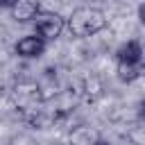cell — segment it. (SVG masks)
<instances>
[{
    "label": "cell",
    "mask_w": 145,
    "mask_h": 145,
    "mask_svg": "<svg viewBox=\"0 0 145 145\" xmlns=\"http://www.w3.org/2000/svg\"><path fill=\"white\" fill-rule=\"evenodd\" d=\"M109 20L104 16L102 9L97 7H77L68 18H66V29L75 36V39H88L95 36L97 32L106 29Z\"/></svg>",
    "instance_id": "6da1fadb"
},
{
    "label": "cell",
    "mask_w": 145,
    "mask_h": 145,
    "mask_svg": "<svg viewBox=\"0 0 145 145\" xmlns=\"http://www.w3.org/2000/svg\"><path fill=\"white\" fill-rule=\"evenodd\" d=\"M32 25H34V34H39L43 41H57L66 29V18L57 11L41 9L36 18L32 20Z\"/></svg>",
    "instance_id": "7a4b0ae2"
},
{
    "label": "cell",
    "mask_w": 145,
    "mask_h": 145,
    "mask_svg": "<svg viewBox=\"0 0 145 145\" xmlns=\"http://www.w3.org/2000/svg\"><path fill=\"white\" fill-rule=\"evenodd\" d=\"M48 48V41H43L39 34H25L16 41L14 45V52L20 57V59H39Z\"/></svg>",
    "instance_id": "3957f363"
},
{
    "label": "cell",
    "mask_w": 145,
    "mask_h": 145,
    "mask_svg": "<svg viewBox=\"0 0 145 145\" xmlns=\"http://www.w3.org/2000/svg\"><path fill=\"white\" fill-rule=\"evenodd\" d=\"M7 9H9L11 18L23 25V23H32L36 18V14L41 11V5H39V0H14Z\"/></svg>",
    "instance_id": "277c9868"
},
{
    "label": "cell",
    "mask_w": 145,
    "mask_h": 145,
    "mask_svg": "<svg viewBox=\"0 0 145 145\" xmlns=\"http://www.w3.org/2000/svg\"><path fill=\"white\" fill-rule=\"evenodd\" d=\"M116 63H122V66H143V48H140V41L131 39V41L122 43L116 50Z\"/></svg>",
    "instance_id": "5b68a950"
},
{
    "label": "cell",
    "mask_w": 145,
    "mask_h": 145,
    "mask_svg": "<svg viewBox=\"0 0 145 145\" xmlns=\"http://www.w3.org/2000/svg\"><path fill=\"white\" fill-rule=\"evenodd\" d=\"M116 70H118L120 82H134V79L140 77L143 66H122V63H116Z\"/></svg>",
    "instance_id": "8992f818"
},
{
    "label": "cell",
    "mask_w": 145,
    "mask_h": 145,
    "mask_svg": "<svg viewBox=\"0 0 145 145\" xmlns=\"http://www.w3.org/2000/svg\"><path fill=\"white\" fill-rule=\"evenodd\" d=\"M11 2H14V0H0V7H9Z\"/></svg>",
    "instance_id": "52a82bcc"
},
{
    "label": "cell",
    "mask_w": 145,
    "mask_h": 145,
    "mask_svg": "<svg viewBox=\"0 0 145 145\" xmlns=\"http://www.w3.org/2000/svg\"><path fill=\"white\" fill-rule=\"evenodd\" d=\"M93 145H109V143H106V140H95Z\"/></svg>",
    "instance_id": "ba28073f"
}]
</instances>
